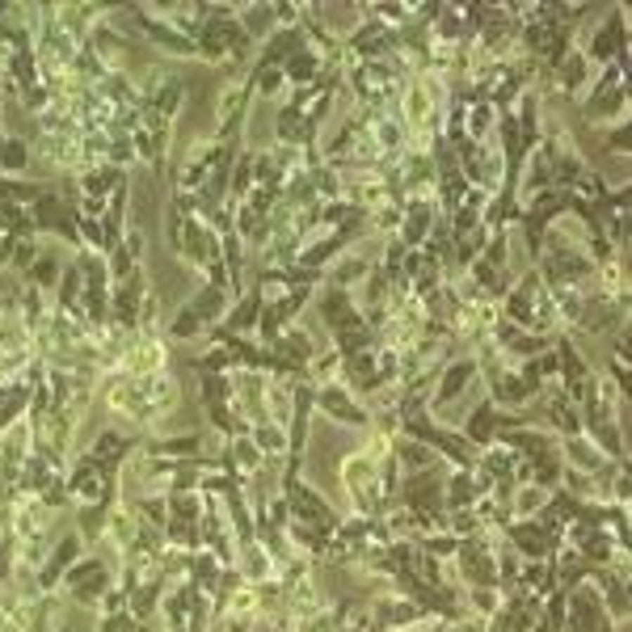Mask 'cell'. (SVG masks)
<instances>
[{"mask_svg":"<svg viewBox=\"0 0 632 632\" xmlns=\"http://www.w3.org/2000/svg\"><path fill=\"white\" fill-rule=\"evenodd\" d=\"M135 308H139V278H127V287L118 291V321L131 325V321H135Z\"/></svg>","mask_w":632,"mask_h":632,"instance_id":"6da1fadb","label":"cell"},{"mask_svg":"<svg viewBox=\"0 0 632 632\" xmlns=\"http://www.w3.org/2000/svg\"><path fill=\"white\" fill-rule=\"evenodd\" d=\"M283 67H287V76H291V80H308V76L316 72V55L299 46V51H295V55H291V59H287Z\"/></svg>","mask_w":632,"mask_h":632,"instance_id":"7a4b0ae2","label":"cell"},{"mask_svg":"<svg viewBox=\"0 0 632 632\" xmlns=\"http://www.w3.org/2000/svg\"><path fill=\"white\" fill-rule=\"evenodd\" d=\"M0 165H4L8 173H17V169L25 165V143H21V139H0Z\"/></svg>","mask_w":632,"mask_h":632,"instance_id":"3957f363","label":"cell"},{"mask_svg":"<svg viewBox=\"0 0 632 632\" xmlns=\"http://www.w3.org/2000/svg\"><path fill=\"white\" fill-rule=\"evenodd\" d=\"M295 510H299V519L329 523V510H325V506H316V502H312V494H295Z\"/></svg>","mask_w":632,"mask_h":632,"instance_id":"277c9868","label":"cell"},{"mask_svg":"<svg viewBox=\"0 0 632 632\" xmlns=\"http://www.w3.org/2000/svg\"><path fill=\"white\" fill-rule=\"evenodd\" d=\"M468 375H472V367H468V363H460V367L443 380V396H456V392H460V384H464Z\"/></svg>","mask_w":632,"mask_h":632,"instance_id":"5b68a950","label":"cell"},{"mask_svg":"<svg viewBox=\"0 0 632 632\" xmlns=\"http://www.w3.org/2000/svg\"><path fill=\"white\" fill-rule=\"evenodd\" d=\"M325 409H333V413H342V418H346V422H359V418H363V413H359V409H350V405H346V401H337V392H333V388H329V392H325Z\"/></svg>","mask_w":632,"mask_h":632,"instance_id":"8992f818","label":"cell"},{"mask_svg":"<svg viewBox=\"0 0 632 632\" xmlns=\"http://www.w3.org/2000/svg\"><path fill=\"white\" fill-rule=\"evenodd\" d=\"M198 325H202V321H198V312H190V308H186V312L177 316L173 333H177V337H190V333H198Z\"/></svg>","mask_w":632,"mask_h":632,"instance_id":"52a82bcc","label":"cell"},{"mask_svg":"<svg viewBox=\"0 0 632 632\" xmlns=\"http://www.w3.org/2000/svg\"><path fill=\"white\" fill-rule=\"evenodd\" d=\"M489 422H494V413H489V409H481V413L468 422V434H472V439H489Z\"/></svg>","mask_w":632,"mask_h":632,"instance_id":"ba28073f","label":"cell"},{"mask_svg":"<svg viewBox=\"0 0 632 632\" xmlns=\"http://www.w3.org/2000/svg\"><path fill=\"white\" fill-rule=\"evenodd\" d=\"M253 156H240V173L232 177V194H245V186H249V177H253V165H249Z\"/></svg>","mask_w":632,"mask_h":632,"instance_id":"9c48e42d","label":"cell"},{"mask_svg":"<svg viewBox=\"0 0 632 632\" xmlns=\"http://www.w3.org/2000/svg\"><path fill=\"white\" fill-rule=\"evenodd\" d=\"M122 447H127L122 439H114V434H105V439L97 443V456H101V460H114V456H122Z\"/></svg>","mask_w":632,"mask_h":632,"instance_id":"30bf717a","label":"cell"}]
</instances>
